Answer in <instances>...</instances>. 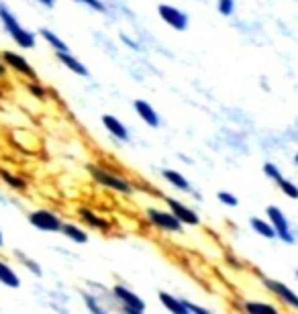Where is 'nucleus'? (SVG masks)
<instances>
[{
    "instance_id": "1",
    "label": "nucleus",
    "mask_w": 298,
    "mask_h": 314,
    "mask_svg": "<svg viewBox=\"0 0 298 314\" xmlns=\"http://www.w3.org/2000/svg\"><path fill=\"white\" fill-rule=\"evenodd\" d=\"M0 21H3L5 29L11 33V37L17 41V45H21L23 49H31L35 47V35L33 33H29V31H25L19 21L15 19L13 13H9V9L5 5H0Z\"/></svg>"
},
{
    "instance_id": "2",
    "label": "nucleus",
    "mask_w": 298,
    "mask_h": 314,
    "mask_svg": "<svg viewBox=\"0 0 298 314\" xmlns=\"http://www.w3.org/2000/svg\"><path fill=\"white\" fill-rule=\"evenodd\" d=\"M88 170H90L92 178H94L100 186L110 188V190L121 192V194H133V186H131L129 180H125V178H121V176H114V174H110L108 170L98 168V166H88Z\"/></svg>"
},
{
    "instance_id": "3",
    "label": "nucleus",
    "mask_w": 298,
    "mask_h": 314,
    "mask_svg": "<svg viewBox=\"0 0 298 314\" xmlns=\"http://www.w3.org/2000/svg\"><path fill=\"white\" fill-rule=\"evenodd\" d=\"M29 223L33 227H37L39 231H47V233H57L62 231V221H59V216L53 214L51 210H35L29 214Z\"/></svg>"
},
{
    "instance_id": "4",
    "label": "nucleus",
    "mask_w": 298,
    "mask_h": 314,
    "mask_svg": "<svg viewBox=\"0 0 298 314\" xmlns=\"http://www.w3.org/2000/svg\"><path fill=\"white\" fill-rule=\"evenodd\" d=\"M147 218L154 227L162 229V231H170V233H180L182 231V223L172 214V212H164V210H156L149 208L147 210Z\"/></svg>"
},
{
    "instance_id": "5",
    "label": "nucleus",
    "mask_w": 298,
    "mask_h": 314,
    "mask_svg": "<svg viewBox=\"0 0 298 314\" xmlns=\"http://www.w3.org/2000/svg\"><path fill=\"white\" fill-rule=\"evenodd\" d=\"M112 294H114V298L118 302H121V306H123L125 312H129V314H141V312H145L143 300L137 294H133L131 290H127L125 286H114L112 288Z\"/></svg>"
},
{
    "instance_id": "6",
    "label": "nucleus",
    "mask_w": 298,
    "mask_h": 314,
    "mask_svg": "<svg viewBox=\"0 0 298 314\" xmlns=\"http://www.w3.org/2000/svg\"><path fill=\"white\" fill-rule=\"evenodd\" d=\"M267 218H270V223L276 231V237H280L284 243H294V235L290 233V227H288V221H286V216L280 208L276 206H267Z\"/></svg>"
},
{
    "instance_id": "7",
    "label": "nucleus",
    "mask_w": 298,
    "mask_h": 314,
    "mask_svg": "<svg viewBox=\"0 0 298 314\" xmlns=\"http://www.w3.org/2000/svg\"><path fill=\"white\" fill-rule=\"evenodd\" d=\"M261 281H263V286L270 290L272 294H276L284 304H288L290 308L298 310V296H296L288 286H284L282 281H276V279H272V277H263Z\"/></svg>"
},
{
    "instance_id": "8",
    "label": "nucleus",
    "mask_w": 298,
    "mask_h": 314,
    "mask_svg": "<svg viewBox=\"0 0 298 314\" xmlns=\"http://www.w3.org/2000/svg\"><path fill=\"white\" fill-rule=\"evenodd\" d=\"M166 204H168L170 212H172L182 225H192V227H196V225L200 223L198 214H196L194 210H190L186 204H182L180 200H176V198H166Z\"/></svg>"
},
{
    "instance_id": "9",
    "label": "nucleus",
    "mask_w": 298,
    "mask_h": 314,
    "mask_svg": "<svg viewBox=\"0 0 298 314\" xmlns=\"http://www.w3.org/2000/svg\"><path fill=\"white\" fill-rule=\"evenodd\" d=\"M158 13H160L162 21H166L172 29H176V31H186V27H188V17H186L184 13H180L178 9H174V7H170V5H160Z\"/></svg>"
},
{
    "instance_id": "10",
    "label": "nucleus",
    "mask_w": 298,
    "mask_h": 314,
    "mask_svg": "<svg viewBox=\"0 0 298 314\" xmlns=\"http://www.w3.org/2000/svg\"><path fill=\"white\" fill-rule=\"evenodd\" d=\"M3 59L7 61V66H11L13 70H17L19 74H23V76H27V78H31V80H35V70L27 64V59H23L19 53H13V51H5L3 53Z\"/></svg>"
},
{
    "instance_id": "11",
    "label": "nucleus",
    "mask_w": 298,
    "mask_h": 314,
    "mask_svg": "<svg viewBox=\"0 0 298 314\" xmlns=\"http://www.w3.org/2000/svg\"><path fill=\"white\" fill-rule=\"evenodd\" d=\"M80 218L88 225V227H94V229H98V231H102V233H108L110 231V223L106 221L104 216H98L96 212H92V210H88V208H80Z\"/></svg>"
},
{
    "instance_id": "12",
    "label": "nucleus",
    "mask_w": 298,
    "mask_h": 314,
    "mask_svg": "<svg viewBox=\"0 0 298 314\" xmlns=\"http://www.w3.org/2000/svg\"><path fill=\"white\" fill-rule=\"evenodd\" d=\"M133 108L137 110V114L143 118L145 124H149V127H158V124H160V116H158V112L154 110V106L149 104V102H145V100H135V102H133Z\"/></svg>"
},
{
    "instance_id": "13",
    "label": "nucleus",
    "mask_w": 298,
    "mask_h": 314,
    "mask_svg": "<svg viewBox=\"0 0 298 314\" xmlns=\"http://www.w3.org/2000/svg\"><path fill=\"white\" fill-rule=\"evenodd\" d=\"M102 124H104V129H106L112 137L121 139V141H127V139H129L127 127H125V124L118 120V118H114L112 114H104V116H102Z\"/></svg>"
},
{
    "instance_id": "14",
    "label": "nucleus",
    "mask_w": 298,
    "mask_h": 314,
    "mask_svg": "<svg viewBox=\"0 0 298 314\" xmlns=\"http://www.w3.org/2000/svg\"><path fill=\"white\" fill-rule=\"evenodd\" d=\"M57 59L62 61V64H64L68 70H72L74 74H78V76H88V70L84 68V64H80V61H78L72 53H68V51H57Z\"/></svg>"
},
{
    "instance_id": "15",
    "label": "nucleus",
    "mask_w": 298,
    "mask_h": 314,
    "mask_svg": "<svg viewBox=\"0 0 298 314\" xmlns=\"http://www.w3.org/2000/svg\"><path fill=\"white\" fill-rule=\"evenodd\" d=\"M160 302H162L172 314H190L180 298H174V296H170L168 292H160Z\"/></svg>"
},
{
    "instance_id": "16",
    "label": "nucleus",
    "mask_w": 298,
    "mask_h": 314,
    "mask_svg": "<svg viewBox=\"0 0 298 314\" xmlns=\"http://www.w3.org/2000/svg\"><path fill=\"white\" fill-rule=\"evenodd\" d=\"M164 178H166L174 188H178V190H182V192H192L190 182H188L182 174H178V172H174V170H164Z\"/></svg>"
},
{
    "instance_id": "17",
    "label": "nucleus",
    "mask_w": 298,
    "mask_h": 314,
    "mask_svg": "<svg viewBox=\"0 0 298 314\" xmlns=\"http://www.w3.org/2000/svg\"><path fill=\"white\" fill-rule=\"evenodd\" d=\"M0 281H3L5 286H9V288H19V286H21L19 275H17L5 261H0Z\"/></svg>"
},
{
    "instance_id": "18",
    "label": "nucleus",
    "mask_w": 298,
    "mask_h": 314,
    "mask_svg": "<svg viewBox=\"0 0 298 314\" xmlns=\"http://www.w3.org/2000/svg\"><path fill=\"white\" fill-rule=\"evenodd\" d=\"M251 229L259 237H265V239H274L276 237V231H274L272 223H265V221H261V218H251Z\"/></svg>"
},
{
    "instance_id": "19",
    "label": "nucleus",
    "mask_w": 298,
    "mask_h": 314,
    "mask_svg": "<svg viewBox=\"0 0 298 314\" xmlns=\"http://www.w3.org/2000/svg\"><path fill=\"white\" fill-rule=\"evenodd\" d=\"M62 233L68 237V239H72V241H76V243H86L88 241V233H84L80 227H76V225H62Z\"/></svg>"
},
{
    "instance_id": "20",
    "label": "nucleus",
    "mask_w": 298,
    "mask_h": 314,
    "mask_svg": "<svg viewBox=\"0 0 298 314\" xmlns=\"http://www.w3.org/2000/svg\"><path fill=\"white\" fill-rule=\"evenodd\" d=\"M41 37L55 49V51H68V45L59 39L55 33H51V31H47V29H41Z\"/></svg>"
},
{
    "instance_id": "21",
    "label": "nucleus",
    "mask_w": 298,
    "mask_h": 314,
    "mask_svg": "<svg viewBox=\"0 0 298 314\" xmlns=\"http://www.w3.org/2000/svg\"><path fill=\"white\" fill-rule=\"evenodd\" d=\"M247 312H270V314H278V308L272 304H261V302H245L243 306Z\"/></svg>"
},
{
    "instance_id": "22",
    "label": "nucleus",
    "mask_w": 298,
    "mask_h": 314,
    "mask_svg": "<svg viewBox=\"0 0 298 314\" xmlns=\"http://www.w3.org/2000/svg\"><path fill=\"white\" fill-rule=\"evenodd\" d=\"M278 188H280V190L288 196V198H298V188H296V184H292L290 180H284V178H280L278 182Z\"/></svg>"
},
{
    "instance_id": "23",
    "label": "nucleus",
    "mask_w": 298,
    "mask_h": 314,
    "mask_svg": "<svg viewBox=\"0 0 298 314\" xmlns=\"http://www.w3.org/2000/svg\"><path fill=\"white\" fill-rule=\"evenodd\" d=\"M0 176H3V180L9 184V186H13V188H17V190H23V188L27 186L21 178H17V176H11L9 172H0Z\"/></svg>"
},
{
    "instance_id": "24",
    "label": "nucleus",
    "mask_w": 298,
    "mask_h": 314,
    "mask_svg": "<svg viewBox=\"0 0 298 314\" xmlns=\"http://www.w3.org/2000/svg\"><path fill=\"white\" fill-rule=\"evenodd\" d=\"M219 13L223 17H231L235 13V0H219Z\"/></svg>"
},
{
    "instance_id": "25",
    "label": "nucleus",
    "mask_w": 298,
    "mask_h": 314,
    "mask_svg": "<svg viewBox=\"0 0 298 314\" xmlns=\"http://www.w3.org/2000/svg\"><path fill=\"white\" fill-rule=\"evenodd\" d=\"M263 174L270 178V180H274V182H278L280 178H282V174H280V170L274 166V164H265L263 166Z\"/></svg>"
},
{
    "instance_id": "26",
    "label": "nucleus",
    "mask_w": 298,
    "mask_h": 314,
    "mask_svg": "<svg viewBox=\"0 0 298 314\" xmlns=\"http://www.w3.org/2000/svg\"><path fill=\"white\" fill-rule=\"evenodd\" d=\"M76 3H82V5H86L88 9H92L96 13H106V7L100 3V0H76Z\"/></svg>"
},
{
    "instance_id": "27",
    "label": "nucleus",
    "mask_w": 298,
    "mask_h": 314,
    "mask_svg": "<svg viewBox=\"0 0 298 314\" xmlns=\"http://www.w3.org/2000/svg\"><path fill=\"white\" fill-rule=\"evenodd\" d=\"M84 302H86L88 310H90V312H94V314H102V312H104V308H102V306H98V304H96V300H94L92 296L84 294Z\"/></svg>"
},
{
    "instance_id": "28",
    "label": "nucleus",
    "mask_w": 298,
    "mask_h": 314,
    "mask_svg": "<svg viewBox=\"0 0 298 314\" xmlns=\"http://www.w3.org/2000/svg\"><path fill=\"white\" fill-rule=\"evenodd\" d=\"M219 200H221L223 204H227V206H237V204H239L237 196H233V194H229V192H219Z\"/></svg>"
},
{
    "instance_id": "29",
    "label": "nucleus",
    "mask_w": 298,
    "mask_h": 314,
    "mask_svg": "<svg viewBox=\"0 0 298 314\" xmlns=\"http://www.w3.org/2000/svg\"><path fill=\"white\" fill-rule=\"evenodd\" d=\"M184 302V306H186V310L188 312H196V314H208V310L206 308H202V306H194V304H190V302H186V300H182Z\"/></svg>"
},
{
    "instance_id": "30",
    "label": "nucleus",
    "mask_w": 298,
    "mask_h": 314,
    "mask_svg": "<svg viewBox=\"0 0 298 314\" xmlns=\"http://www.w3.org/2000/svg\"><path fill=\"white\" fill-rule=\"evenodd\" d=\"M29 90H31V92L35 94V96H39V98L45 96V92H43V88H41L39 84H31V86H29Z\"/></svg>"
},
{
    "instance_id": "31",
    "label": "nucleus",
    "mask_w": 298,
    "mask_h": 314,
    "mask_svg": "<svg viewBox=\"0 0 298 314\" xmlns=\"http://www.w3.org/2000/svg\"><path fill=\"white\" fill-rule=\"evenodd\" d=\"M21 257H23V255H21ZM23 259H25V257H23ZM25 263H27V267H29V269H33V271H35L37 275H41V269H39V267H37V265H35L33 261H29V259H25Z\"/></svg>"
},
{
    "instance_id": "32",
    "label": "nucleus",
    "mask_w": 298,
    "mask_h": 314,
    "mask_svg": "<svg viewBox=\"0 0 298 314\" xmlns=\"http://www.w3.org/2000/svg\"><path fill=\"white\" fill-rule=\"evenodd\" d=\"M39 3H41L43 7H47V9H51V7L55 5V0H39Z\"/></svg>"
},
{
    "instance_id": "33",
    "label": "nucleus",
    "mask_w": 298,
    "mask_h": 314,
    "mask_svg": "<svg viewBox=\"0 0 298 314\" xmlns=\"http://www.w3.org/2000/svg\"><path fill=\"white\" fill-rule=\"evenodd\" d=\"M0 76H5V66L0 64Z\"/></svg>"
},
{
    "instance_id": "34",
    "label": "nucleus",
    "mask_w": 298,
    "mask_h": 314,
    "mask_svg": "<svg viewBox=\"0 0 298 314\" xmlns=\"http://www.w3.org/2000/svg\"><path fill=\"white\" fill-rule=\"evenodd\" d=\"M294 162H296V164H298V153H296V157H294Z\"/></svg>"
},
{
    "instance_id": "35",
    "label": "nucleus",
    "mask_w": 298,
    "mask_h": 314,
    "mask_svg": "<svg viewBox=\"0 0 298 314\" xmlns=\"http://www.w3.org/2000/svg\"><path fill=\"white\" fill-rule=\"evenodd\" d=\"M0 245H3V235H0Z\"/></svg>"
},
{
    "instance_id": "36",
    "label": "nucleus",
    "mask_w": 298,
    "mask_h": 314,
    "mask_svg": "<svg viewBox=\"0 0 298 314\" xmlns=\"http://www.w3.org/2000/svg\"><path fill=\"white\" fill-rule=\"evenodd\" d=\"M296 277H298V269H296Z\"/></svg>"
}]
</instances>
